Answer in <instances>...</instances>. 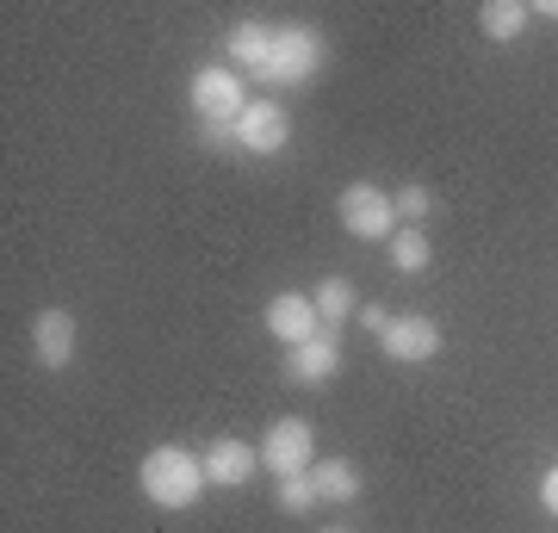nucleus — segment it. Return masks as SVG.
<instances>
[{"mask_svg":"<svg viewBox=\"0 0 558 533\" xmlns=\"http://www.w3.org/2000/svg\"><path fill=\"white\" fill-rule=\"evenodd\" d=\"M137 484H143V496H149L156 509H193V502L211 490L205 453H186V447H156V453H143Z\"/></svg>","mask_w":558,"mask_h":533,"instance_id":"obj_1","label":"nucleus"},{"mask_svg":"<svg viewBox=\"0 0 558 533\" xmlns=\"http://www.w3.org/2000/svg\"><path fill=\"white\" fill-rule=\"evenodd\" d=\"M323 69V32L317 25H279L274 57L260 69V87H304Z\"/></svg>","mask_w":558,"mask_h":533,"instance_id":"obj_2","label":"nucleus"},{"mask_svg":"<svg viewBox=\"0 0 558 533\" xmlns=\"http://www.w3.org/2000/svg\"><path fill=\"white\" fill-rule=\"evenodd\" d=\"M186 99H193L199 124H223V131H236V119L248 112V81H242L230 62H205L199 75H193V87H186Z\"/></svg>","mask_w":558,"mask_h":533,"instance_id":"obj_3","label":"nucleus"},{"mask_svg":"<svg viewBox=\"0 0 558 533\" xmlns=\"http://www.w3.org/2000/svg\"><path fill=\"white\" fill-rule=\"evenodd\" d=\"M336 218H341V230H348V237H360V242H391V237L403 230V223H398V205H391V193H385V186H366V180L341 186Z\"/></svg>","mask_w":558,"mask_h":533,"instance_id":"obj_4","label":"nucleus"},{"mask_svg":"<svg viewBox=\"0 0 558 533\" xmlns=\"http://www.w3.org/2000/svg\"><path fill=\"white\" fill-rule=\"evenodd\" d=\"M260 465L274 477L311 472V465H317V428H311L304 415H279L274 428L260 435Z\"/></svg>","mask_w":558,"mask_h":533,"instance_id":"obj_5","label":"nucleus"},{"mask_svg":"<svg viewBox=\"0 0 558 533\" xmlns=\"http://www.w3.org/2000/svg\"><path fill=\"white\" fill-rule=\"evenodd\" d=\"M286 143H292L286 106L279 99H248V112L236 119V149H248V156H279Z\"/></svg>","mask_w":558,"mask_h":533,"instance_id":"obj_6","label":"nucleus"},{"mask_svg":"<svg viewBox=\"0 0 558 533\" xmlns=\"http://www.w3.org/2000/svg\"><path fill=\"white\" fill-rule=\"evenodd\" d=\"M255 472H260V447H248V440L218 435L205 447V477H211V490H248Z\"/></svg>","mask_w":558,"mask_h":533,"instance_id":"obj_7","label":"nucleus"},{"mask_svg":"<svg viewBox=\"0 0 558 533\" xmlns=\"http://www.w3.org/2000/svg\"><path fill=\"white\" fill-rule=\"evenodd\" d=\"M75 336H81V329H75V316L57 311V304L32 316V354H38L44 373H62V366L75 360Z\"/></svg>","mask_w":558,"mask_h":533,"instance_id":"obj_8","label":"nucleus"},{"mask_svg":"<svg viewBox=\"0 0 558 533\" xmlns=\"http://www.w3.org/2000/svg\"><path fill=\"white\" fill-rule=\"evenodd\" d=\"M379 348L403 366H422V360L440 354V323L435 316H391V329L379 336Z\"/></svg>","mask_w":558,"mask_h":533,"instance_id":"obj_9","label":"nucleus"},{"mask_svg":"<svg viewBox=\"0 0 558 533\" xmlns=\"http://www.w3.org/2000/svg\"><path fill=\"white\" fill-rule=\"evenodd\" d=\"M267 336H279L286 348H304L311 336H323V316L311 304V292H279L267 304Z\"/></svg>","mask_w":558,"mask_h":533,"instance_id":"obj_10","label":"nucleus"},{"mask_svg":"<svg viewBox=\"0 0 558 533\" xmlns=\"http://www.w3.org/2000/svg\"><path fill=\"white\" fill-rule=\"evenodd\" d=\"M336 373H341V341H336V329L311 336L304 348H286V378H292V385H329Z\"/></svg>","mask_w":558,"mask_h":533,"instance_id":"obj_11","label":"nucleus"},{"mask_svg":"<svg viewBox=\"0 0 558 533\" xmlns=\"http://www.w3.org/2000/svg\"><path fill=\"white\" fill-rule=\"evenodd\" d=\"M223 57H230V69H236L242 81H260V69H267V57H274V25H260V20L230 25Z\"/></svg>","mask_w":558,"mask_h":533,"instance_id":"obj_12","label":"nucleus"},{"mask_svg":"<svg viewBox=\"0 0 558 533\" xmlns=\"http://www.w3.org/2000/svg\"><path fill=\"white\" fill-rule=\"evenodd\" d=\"M311 484H317L323 502H360V465L354 459H317V465H311Z\"/></svg>","mask_w":558,"mask_h":533,"instance_id":"obj_13","label":"nucleus"},{"mask_svg":"<svg viewBox=\"0 0 558 533\" xmlns=\"http://www.w3.org/2000/svg\"><path fill=\"white\" fill-rule=\"evenodd\" d=\"M527 0H484L478 7V25H484V38L490 44H515L521 32H527Z\"/></svg>","mask_w":558,"mask_h":533,"instance_id":"obj_14","label":"nucleus"},{"mask_svg":"<svg viewBox=\"0 0 558 533\" xmlns=\"http://www.w3.org/2000/svg\"><path fill=\"white\" fill-rule=\"evenodd\" d=\"M311 304H317L323 329H341V323H348V316L360 311V298H354V279H341V274L317 279V292H311Z\"/></svg>","mask_w":558,"mask_h":533,"instance_id":"obj_15","label":"nucleus"},{"mask_svg":"<svg viewBox=\"0 0 558 533\" xmlns=\"http://www.w3.org/2000/svg\"><path fill=\"white\" fill-rule=\"evenodd\" d=\"M385 255H391V267H398V274H422V267L435 261V249H428V237H422V230H398V237L385 242Z\"/></svg>","mask_w":558,"mask_h":533,"instance_id":"obj_16","label":"nucleus"},{"mask_svg":"<svg viewBox=\"0 0 558 533\" xmlns=\"http://www.w3.org/2000/svg\"><path fill=\"white\" fill-rule=\"evenodd\" d=\"M391 205H398V223H403V230H422V218L435 211V193H428L422 180H410V186H398V193H391Z\"/></svg>","mask_w":558,"mask_h":533,"instance_id":"obj_17","label":"nucleus"},{"mask_svg":"<svg viewBox=\"0 0 558 533\" xmlns=\"http://www.w3.org/2000/svg\"><path fill=\"white\" fill-rule=\"evenodd\" d=\"M279 509H286V514H311V509H317V502H323V496H317V484H311V472H292V477H279Z\"/></svg>","mask_w":558,"mask_h":533,"instance_id":"obj_18","label":"nucleus"},{"mask_svg":"<svg viewBox=\"0 0 558 533\" xmlns=\"http://www.w3.org/2000/svg\"><path fill=\"white\" fill-rule=\"evenodd\" d=\"M360 329H366V336H385V329H391V311H385V304H360Z\"/></svg>","mask_w":558,"mask_h":533,"instance_id":"obj_19","label":"nucleus"},{"mask_svg":"<svg viewBox=\"0 0 558 533\" xmlns=\"http://www.w3.org/2000/svg\"><path fill=\"white\" fill-rule=\"evenodd\" d=\"M539 509H546V514L558 521V465H553L546 477H539Z\"/></svg>","mask_w":558,"mask_h":533,"instance_id":"obj_20","label":"nucleus"},{"mask_svg":"<svg viewBox=\"0 0 558 533\" xmlns=\"http://www.w3.org/2000/svg\"><path fill=\"white\" fill-rule=\"evenodd\" d=\"M527 13H539V20H553V25H558V0H539V7H527Z\"/></svg>","mask_w":558,"mask_h":533,"instance_id":"obj_21","label":"nucleus"},{"mask_svg":"<svg viewBox=\"0 0 558 533\" xmlns=\"http://www.w3.org/2000/svg\"><path fill=\"white\" fill-rule=\"evenodd\" d=\"M323 533H354V528H323Z\"/></svg>","mask_w":558,"mask_h":533,"instance_id":"obj_22","label":"nucleus"}]
</instances>
